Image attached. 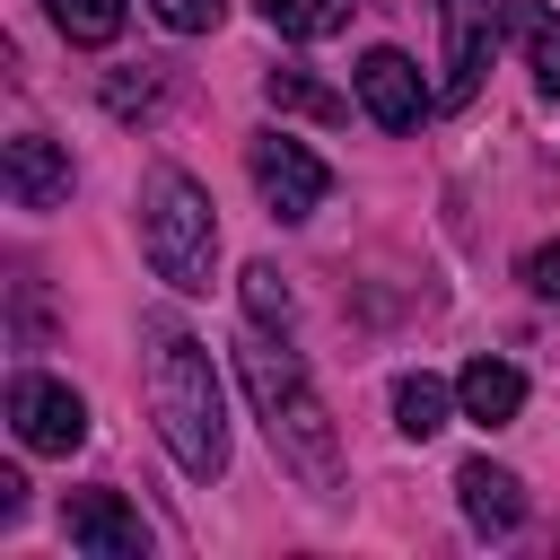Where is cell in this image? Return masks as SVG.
I'll return each mask as SVG.
<instances>
[{"label":"cell","mask_w":560,"mask_h":560,"mask_svg":"<svg viewBox=\"0 0 560 560\" xmlns=\"http://www.w3.org/2000/svg\"><path fill=\"white\" fill-rule=\"evenodd\" d=\"M236 376H245V394H254V420H262V438L280 446V464L306 481V490H341V438H332V411H324V394L306 385V359L298 350H280V332H245L236 341Z\"/></svg>","instance_id":"6da1fadb"},{"label":"cell","mask_w":560,"mask_h":560,"mask_svg":"<svg viewBox=\"0 0 560 560\" xmlns=\"http://www.w3.org/2000/svg\"><path fill=\"white\" fill-rule=\"evenodd\" d=\"M149 420H158L166 455H175L192 481H219V472H228L219 368H210V350H201L184 324H166V315H149Z\"/></svg>","instance_id":"7a4b0ae2"},{"label":"cell","mask_w":560,"mask_h":560,"mask_svg":"<svg viewBox=\"0 0 560 560\" xmlns=\"http://www.w3.org/2000/svg\"><path fill=\"white\" fill-rule=\"evenodd\" d=\"M140 254L166 289L201 298L210 289V262H219V219H210V192L184 175V166H158L140 184Z\"/></svg>","instance_id":"3957f363"},{"label":"cell","mask_w":560,"mask_h":560,"mask_svg":"<svg viewBox=\"0 0 560 560\" xmlns=\"http://www.w3.org/2000/svg\"><path fill=\"white\" fill-rule=\"evenodd\" d=\"M245 175H254V192H262V210L271 219H315L324 210V192H332V166L306 149V140H289V131H254L245 140Z\"/></svg>","instance_id":"277c9868"},{"label":"cell","mask_w":560,"mask_h":560,"mask_svg":"<svg viewBox=\"0 0 560 560\" xmlns=\"http://www.w3.org/2000/svg\"><path fill=\"white\" fill-rule=\"evenodd\" d=\"M9 429H18V446H35V455H70L79 438H88V402L61 385V376H9Z\"/></svg>","instance_id":"5b68a950"},{"label":"cell","mask_w":560,"mask_h":560,"mask_svg":"<svg viewBox=\"0 0 560 560\" xmlns=\"http://www.w3.org/2000/svg\"><path fill=\"white\" fill-rule=\"evenodd\" d=\"M446 18V79H438V105H472L481 79H490V52H499V0H438Z\"/></svg>","instance_id":"8992f818"},{"label":"cell","mask_w":560,"mask_h":560,"mask_svg":"<svg viewBox=\"0 0 560 560\" xmlns=\"http://www.w3.org/2000/svg\"><path fill=\"white\" fill-rule=\"evenodd\" d=\"M350 88H359V105H368V122H385V131H420L429 114H438V88L394 52V44H376L359 70H350Z\"/></svg>","instance_id":"52a82bcc"},{"label":"cell","mask_w":560,"mask_h":560,"mask_svg":"<svg viewBox=\"0 0 560 560\" xmlns=\"http://www.w3.org/2000/svg\"><path fill=\"white\" fill-rule=\"evenodd\" d=\"M61 534H70V551H96V560H149V525L131 516L122 490H70Z\"/></svg>","instance_id":"ba28073f"},{"label":"cell","mask_w":560,"mask_h":560,"mask_svg":"<svg viewBox=\"0 0 560 560\" xmlns=\"http://www.w3.org/2000/svg\"><path fill=\"white\" fill-rule=\"evenodd\" d=\"M0 184H9L18 210H52V201H70V158H61L44 131H18L9 158H0Z\"/></svg>","instance_id":"9c48e42d"},{"label":"cell","mask_w":560,"mask_h":560,"mask_svg":"<svg viewBox=\"0 0 560 560\" xmlns=\"http://www.w3.org/2000/svg\"><path fill=\"white\" fill-rule=\"evenodd\" d=\"M455 499H464L472 534H516V525H525V481H516L508 464H490V455L455 472Z\"/></svg>","instance_id":"30bf717a"},{"label":"cell","mask_w":560,"mask_h":560,"mask_svg":"<svg viewBox=\"0 0 560 560\" xmlns=\"http://www.w3.org/2000/svg\"><path fill=\"white\" fill-rule=\"evenodd\" d=\"M455 402H464V420H481V429H508V420L525 411V376H516L508 359H472V368L455 376Z\"/></svg>","instance_id":"8fae6325"},{"label":"cell","mask_w":560,"mask_h":560,"mask_svg":"<svg viewBox=\"0 0 560 560\" xmlns=\"http://www.w3.org/2000/svg\"><path fill=\"white\" fill-rule=\"evenodd\" d=\"M499 26L516 35V52H525L534 88H542V96H560V18H551L542 0H499Z\"/></svg>","instance_id":"7c38bea8"},{"label":"cell","mask_w":560,"mask_h":560,"mask_svg":"<svg viewBox=\"0 0 560 560\" xmlns=\"http://www.w3.org/2000/svg\"><path fill=\"white\" fill-rule=\"evenodd\" d=\"M262 96H271V114H306V122H341L350 114V96H332L315 70H262Z\"/></svg>","instance_id":"4fadbf2b"},{"label":"cell","mask_w":560,"mask_h":560,"mask_svg":"<svg viewBox=\"0 0 560 560\" xmlns=\"http://www.w3.org/2000/svg\"><path fill=\"white\" fill-rule=\"evenodd\" d=\"M262 18H271V35H289V44H324V35L350 26V0H262Z\"/></svg>","instance_id":"5bb4252c"},{"label":"cell","mask_w":560,"mask_h":560,"mask_svg":"<svg viewBox=\"0 0 560 560\" xmlns=\"http://www.w3.org/2000/svg\"><path fill=\"white\" fill-rule=\"evenodd\" d=\"M446 411H455V394H446L438 376H402V385H394V429H402V438H438Z\"/></svg>","instance_id":"9a60e30c"},{"label":"cell","mask_w":560,"mask_h":560,"mask_svg":"<svg viewBox=\"0 0 560 560\" xmlns=\"http://www.w3.org/2000/svg\"><path fill=\"white\" fill-rule=\"evenodd\" d=\"M44 9H52V26H61L70 44H114L131 0H44Z\"/></svg>","instance_id":"2e32d148"},{"label":"cell","mask_w":560,"mask_h":560,"mask_svg":"<svg viewBox=\"0 0 560 560\" xmlns=\"http://www.w3.org/2000/svg\"><path fill=\"white\" fill-rule=\"evenodd\" d=\"M236 289H245V315H254L262 332H280V324H289V280H280L271 262H245V280H236Z\"/></svg>","instance_id":"e0dca14e"},{"label":"cell","mask_w":560,"mask_h":560,"mask_svg":"<svg viewBox=\"0 0 560 560\" xmlns=\"http://www.w3.org/2000/svg\"><path fill=\"white\" fill-rule=\"evenodd\" d=\"M158 96H166V70L158 61H140V79H105V105L131 122V114H158Z\"/></svg>","instance_id":"ac0fdd59"},{"label":"cell","mask_w":560,"mask_h":560,"mask_svg":"<svg viewBox=\"0 0 560 560\" xmlns=\"http://www.w3.org/2000/svg\"><path fill=\"white\" fill-rule=\"evenodd\" d=\"M149 9H158L175 35H210V26L228 18V0H149Z\"/></svg>","instance_id":"d6986e66"},{"label":"cell","mask_w":560,"mask_h":560,"mask_svg":"<svg viewBox=\"0 0 560 560\" xmlns=\"http://www.w3.org/2000/svg\"><path fill=\"white\" fill-rule=\"evenodd\" d=\"M525 289H534V298H551V306H560V236H551V245H534V254H525Z\"/></svg>","instance_id":"ffe728a7"}]
</instances>
